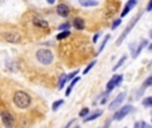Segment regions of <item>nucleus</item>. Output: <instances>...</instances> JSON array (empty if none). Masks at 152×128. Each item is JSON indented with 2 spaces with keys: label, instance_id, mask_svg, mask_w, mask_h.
<instances>
[{
  "label": "nucleus",
  "instance_id": "2f4dec72",
  "mask_svg": "<svg viewBox=\"0 0 152 128\" xmlns=\"http://www.w3.org/2000/svg\"><path fill=\"white\" fill-rule=\"evenodd\" d=\"M99 36H100V32H99V33H96V35H95V36H93V43H96V41H97Z\"/></svg>",
  "mask_w": 152,
  "mask_h": 128
},
{
  "label": "nucleus",
  "instance_id": "f8f14e48",
  "mask_svg": "<svg viewBox=\"0 0 152 128\" xmlns=\"http://www.w3.org/2000/svg\"><path fill=\"white\" fill-rule=\"evenodd\" d=\"M101 115H103V111H100V109H99V111H95V112H93V113H91V115H87V116H85L84 119H83V121H84V123L92 121V120L97 119V117H99V116H101Z\"/></svg>",
  "mask_w": 152,
  "mask_h": 128
},
{
  "label": "nucleus",
  "instance_id": "4468645a",
  "mask_svg": "<svg viewBox=\"0 0 152 128\" xmlns=\"http://www.w3.org/2000/svg\"><path fill=\"white\" fill-rule=\"evenodd\" d=\"M79 3L83 7H96V5H99L97 0H79Z\"/></svg>",
  "mask_w": 152,
  "mask_h": 128
},
{
  "label": "nucleus",
  "instance_id": "c9c22d12",
  "mask_svg": "<svg viewBox=\"0 0 152 128\" xmlns=\"http://www.w3.org/2000/svg\"><path fill=\"white\" fill-rule=\"evenodd\" d=\"M124 128H127V127H124Z\"/></svg>",
  "mask_w": 152,
  "mask_h": 128
},
{
  "label": "nucleus",
  "instance_id": "f257e3e1",
  "mask_svg": "<svg viewBox=\"0 0 152 128\" xmlns=\"http://www.w3.org/2000/svg\"><path fill=\"white\" fill-rule=\"evenodd\" d=\"M13 103L17 108L20 109H25L31 105V96L24 91H16L13 93Z\"/></svg>",
  "mask_w": 152,
  "mask_h": 128
},
{
  "label": "nucleus",
  "instance_id": "393cba45",
  "mask_svg": "<svg viewBox=\"0 0 152 128\" xmlns=\"http://www.w3.org/2000/svg\"><path fill=\"white\" fill-rule=\"evenodd\" d=\"M125 59H127V57H125V56H123V57L120 59L119 61H117V64H115V65H113V71H115V69H117V68H119L120 65H121L123 63H124V61H125Z\"/></svg>",
  "mask_w": 152,
  "mask_h": 128
},
{
  "label": "nucleus",
  "instance_id": "c85d7f7f",
  "mask_svg": "<svg viewBox=\"0 0 152 128\" xmlns=\"http://www.w3.org/2000/svg\"><path fill=\"white\" fill-rule=\"evenodd\" d=\"M139 128H151V125L147 124L145 121H140L139 123Z\"/></svg>",
  "mask_w": 152,
  "mask_h": 128
},
{
  "label": "nucleus",
  "instance_id": "72a5a7b5",
  "mask_svg": "<svg viewBox=\"0 0 152 128\" xmlns=\"http://www.w3.org/2000/svg\"><path fill=\"white\" fill-rule=\"evenodd\" d=\"M48 1V4H53V3H55V0H47Z\"/></svg>",
  "mask_w": 152,
  "mask_h": 128
},
{
  "label": "nucleus",
  "instance_id": "a878e982",
  "mask_svg": "<svg viewBox=\"0 0 152 128\" xmlns=\"http://www.w3.org/2000/svg\"><path fill=\"white\" fill-rule=\"evenodd\" d=\"M69 27H71L69 23H64V24H61V25H59V29H60V31H67V29H69Z\"/></svg>",
  "mask_w": 152,
  "mask_h": 128
},
{
  "label": "nucleus",
  "instance_id": "6ab92c4d",
  "mask_svg": "<svg viewBox=\"0 0 152 128\" xmlns=\"http://www.w3.org/2000/svg\"><path fill=\"white\" fill-rule=\"evenodd\" d=\"M68 36H69V31L67 29V31H61L60 33L56 36V39H57V40H63V39H65V37H68Z\"/></svg>",
  "mask_w": 152,
  "mask_h": 128
},
{
  "label": "nucleus",
  "instance_id": "39448f33",
  "mask_svg": "<svg viewBox=\"0 0 152 128\" xmlns=\"http://www.w3.org/2000/svg\"><path fill=\"white\" fill-rule=\"evenodd\" d=\"M140 16H141V15H137V16H136L135 19H133L132 21H131L129 24H128V25H127V28H125L124 31H123L121 36H120L119 39H117V41H116V45H120V44H121V43H123V40H124L125 37H127V35L129 33V32L132 31V28H133V27L136 25V23H137V20H139V19H140Z\"/></svg>",
  "mask_w": 152,
  "mask_h": 128
},
{
  "label": "nucleus",
  "instance_id": "bb28decb",
  "mask_svg": "<svg viewBox=\"0 0 152 128\" xmlns=\"http://www.w3.org/2000/svg\"><path fill=\"white\" fill-rule=\"evenodd\" d=\"M120 23H121V19H116V20L112 23V29H115V28H117V27L120 25Z\"/></svg>",
  "mask_w": 152,
  "mask_h": 128
},
{
  "label": "nucleus",
  "instance_id": "2eb2a0df",
  "mask_svg": "<svg viewBox=\"0 0 152 128\" xmlns=\"http://www.w3.org/2000/svg\"><path fill=\"white\" fill-rule=\"evenodd\" d=\"M147 44H148V40H143V41H141V43H140V44H139V47H137V48H136V49H135V52H133L132 57H133V59H135V57H137V56H139V55H140L141 49H143V48H144V47H145V45H147Z\"/></svg>",
  "mask_w": 152,
  "mask_h": 128
},
{
  "label": "nucleus",
  "instance_id": "f3484780",
  "mask_svg": "<svg viewBox=\"0 0 152 128\" xmlns=\"http://www.w3.org/2000/svg\"><path fill=\"white\" fill-rule=\"evenodd\" d=\"M111 39V36L109 35H105L104 36V39H103V41H101V44H100V47H99V51H97V53H101V51L104 49V47H105V44L108 43V40Z\"/></svg>",
  "mask_w": 152,
  "mask_h": 128
},
{
  "label": "nucleus",
  "instance_id": "423d86ee",
  "mask_svg": "<svg viewBox=\"0 0 152 128\" xmlns=\"http://www.w3.org/2000/svg\"><path fill=\"white\" fill-rule=\"evenodd\" d=\"M121 81H123V75H113V76L111 77V80L108 81V84H107V93L111 92L115 87L120 85Z\"/></svg>",
  "mask_w": 152,
  "mask_h": 128
},
{
  "label": "nucleus",
  "instance_id": "a211bd4d",
  "mask_svg": "<svg viewBox=\"0 0 152 128\" xmlns=\"http://www.w3.org/2000/svg\"><path fill=\"white\" fill-rule=\"evenodd\" d=\"M67 83V75L63 73L60 76V79H59V84H57V89H61V88L64 87V84Z\"/></svg>",
  "mask_w": 152,
  "mask_h": 128
},
{
  "label": "nucleus",
  "instance_id": "20e7f679",
  "mask_svg": "<svg viewBox=\"0 0 152 128\" xmlns=\"http://www.w3.org/2000/svg\"><path fill=\"white\" fill-rule=\"evenodd\" d=\"M4 40L8 43H12V44H17L21 41V35L17 31H8L4 33Z\"/></svg>",
  "mask_w": 152,
  "mask_h": 128
},
{
  "label": "nucleus",
  "instance_id": "4be33fe9",
  "mask_svg": "<svg viewBox=\"0 0 152 128\" xmlns=\"http://www.w3.org/2000/svg\"><path fill=\"white\" fill-rule=\"evenodd\" d=\"M63 103H64L63 100H56L55 103L52 104V111H56V109H57L60 105H63Z\"/></svg>",
  "mask_w": 152,
  "mask_h": 128
},
{
  "label": "nucleus",
  "instance_id": "7c9ffc66",
  "mask_svg": "<svg viewBox=\"0 0 152 128\" xmlns=\"http://www.w3.org/2000/svg\"><path fill=\"white\" fill-rule=\"evenodd\" d=\"M72 124H73V120H71V121H68V123H67V124L65 125H64V127L63 128H69V127H71V125Z\"/></svg>",
  "mask_w": 152,
  "mask_h": 128
},
{
  "label": "nucleus",
  "instance_id": "9d476101",
  "mask_svg": "<svg viewBox=\"0 0 152 128\" xmlns=\"http://www.w3.org/2000/svg\"><path fill=\"white\" fill-rule=\"evenodd\" d=\"M32 23H33L35 25L40 27V28H45V29H48V23H47V21H45L43 17H40V16H35L33 20H32Z\"/></svg>",
  "mask_w": 152,
  "mask_h": 128
},
{
  "label": "nucleus",
  "instance_id": "f03ea898",
  "mask_svg": "<svg viewBox=\"0 0 152 128\" xmlns=\"http://www.w3.org/2000/svg\"><path fill=\"white\" fill-rule=\"evenodd\" d=\"M36 59L40 64L48 65V64H51L53 61V53L47 48H40L36 52Z\"/></svg>",
  "mask_w": 152,
  "mask_h": 128
},
{
  "label": "nucleus",
  "instance_id": "aec40b11",
  "mask_svg": "<svg viewBox=\"0 0 152 128\" xmlns=\"http://www.w3.org/2000/svg\"><path fill=\"white\" fill-rule=\"evenodd\" d=\"M143 105L147 107V108L152 107V96H148V97L144 99V100H143Z\"/></svg>",
  "mask_w": 152,
  "mask_h": 128
},
{
  "label": "nucleus",
  "instance_id": "7ed1b4c3",
  "mask_svg": "<svg viewBox=\"0 0 152 128\" xmlns=\"http://www.w3.org/2000/svg\"><path fill=\"white\" fill-rule=\"evenodd\" d=\"M131 111H132V105H131V104L119 107V108H117V111L115 112V115H113V120H121V119H124V117L127 116V115Z\"/></svg>",
  "mask_w": 152,
  "mask_h": 128
},
{
  "label": "nucleus",
  "instance_id": "c756f323",
  "mask_svg": "<svg viewBox=\"0 0 152 128\" xmlns=\"http://www.w3.org/2000/svg\"><path fill=\"white\" fill-rule=\"evenodd\" d=\"M151 9H152V0H149V1H148V5H147V12H149Z\"/></svg>",
  "mask_w": 152,
  "mask_h": 128
},
{
  "label": "nucleus",
  "instance_id": "473e14b6",
  "mask_svg": "<svg viewBox=\"0 0 152 128\" xmlns=\"http://www.w3.org/2000/svg\"><path fill=\"white\" fill-rule=\"evenodd\" d=\"M109 125H111V121H107V123H105V125H104V127H103V128H108V127H109Z\"/></svg>",
  "mask_w": 152,
  "mask_h": 128
},
{
  "label": "nucleus",
  "instance_id": "9b49d317",
  "mask_svg": "<svg viewBox=\"0 0 152 128\" xmlns=\"http://www.w3.org/2000/svg\"><path fill=\"white\" fill-rule=\"evenodd\" d=\"M137 4V0H129V1L127 3V4H125V7H124V9H123V12H121V17H124L125 15H128V12H129L131 9H132L133 7H135V5Z\"/></svg>",
  "mask_w": 152,
  "mask_h": 128
},
{
  "label": "nucleus",
  "instance_id": "b1692460",
  "mask_svg": "<svg viewBox=\"0 0 152 128\" xmlns=\"http://www.w3.org/2000/svg\"><path fill=\"white\" fill-rule=\"evenodd\" d=\"M88 113H89V108H88V107H85V108H83L81 111H80L79 116H80V117H85Z\"/></svg>",
  "mask_w": 152,
  "mask_h": 128
},
{
  "label": "nucleus",
  "instance_id": "0eeeda50",
  "mask_svg": "<svg viewBox=\"0 0 152 128\" xmlns=\"http://www.w3.org/2000/svg\"><path fill=\"white\" fill-rule=\"evenodd\" d=\"M0 116H1L3 124H4L5 127H7V128H13V124H15V119H13V116L9 113V112L4 109V111L0 113Z\"/></svg>",
  "mask_w": 152,
  "mask_h": 128
},
{
  "label": "nucleus",
  "instance_id": "f704fd0d",
  "mask_svg": "<svg viewBox=\"0 0 152 128\" xmlns=\"http://www.w3.org/2000/svg\"><path fill=\"white\" fill-rule=\"evenodd\" d=\"M73 128H80V127H79V125H76V127H73Z\"/></svg>",
  "mask_w": 152,
  "mask_h": 128
},
{
  "label": "nucleus",
  "instance_id": "1a4fd4ad",
  "mask_svg": "<svg viewBox=\"0 0 152 128\" xmlns=\"http://www.w3.org/2000/svg\"><path fill=\"white\" fill-rule=\"evenodd\" d=\"M56 12H57V15L61 16V17H67V16L69 15V7L67 4H59L57 7H56Z\"/></svg>",
  "mask_w": 152,
  "mask_h": 128
},
{
  "label": "nucleus",
  "instance_id": "cd10ccee",
  "mask_svg": "<svg viewBox=\"0 0 152 128\" xmlns=\"http://www.w3.org/2000/svg\"><path fill=\"white\" fill-rule=\"evenodd\" d=\"M76 75H79V71H73L72 73H69V75H67V80H72Z\"/></svg>",
  "mask_w": 152,
  "mask_h": 128
},
{
  "label": "nucleus",
  "instance_id": "5701e85b",
  "mask_svg": "<svg viewBox=\"0 0 152 128\" xmlns=\"http://www.w3.org/2000/svg\"><path fill=\"white\" fill-rule=\"evenodd\" d=\"M151 84H152V76H148L145 79V81L143 83V87L144 88H148V87H151Z\"/></svg>",
  "mask_w": 152,
  "mask_h": 128
},
{
  "label": "nucleus",
  "instance_id": "dca6fc26",
  "mask_svg": "<svg viewBox=\"0 0 152 128\" xmlns=\"http://www.w3.org/2000/svg\"><path fill=\"white\" fill-rule=\"evenodd\" d=\"M79 80H80V76H75L73 79L71 80V83H69V85H68V89L65 91V96H69V93H71V91H72V88H73V85L76 84Z\"/></svg>",
  "mask_w": 152,
  "mask_h": 128
},
{
  "label": "nucleus",
  "instance_id": "ddd939ff",
  "mask_svg": "<svg viewBox=\"0 0 152 128\" xmlns=\"http://www.w3.org/2000/svg\"><path fill=\"white\" fill-rule=\"evenodd\" d=\"M73 27L76 29H79V31H81V29H84L85 28V23H84V20H83L81 17H76L73 20Z\"/></svg>",
  "mask_w": 152,
  "mask_h": 128
},
{
  "label": "nucleus",
  "instance_id": "6e6552de",
  "mask_svg": "<svg viewBox=\"0 0 152 128\" xmlns=\"http://www.w3.org/2000/svg\"><path fill=\"white\" fill-rule=\"evenodd\" d=\"M124 99H125V93H124V92L119 93V95H117L116 97H115L113 100L111 101V103H109L108 108H109V109H112V111H113V109H117V108L120 107V104L123 103V100H124Z\"/></svg>",
  "mask_w": 152,
  "mask_h": 128
},
{
  "label": "nucleus",
  "instance_id": "412c9836",
  "mask_svg": "<svg viewBox=\"0 0 152 128\" xmlns=\"http://www.w3.org/2000/svg\"><path fill=\"white\" fill-rule=\"evenodd\" d=\"M95 64H96V60L91 61V63H89V64H88V65H87V67H85V69H84V71H83V75H87V73H88V72H89V71H91V69H92V67H93V65H95Z\"/></svg>",
  "mask_w": 152,
  "mask_h": 128
}]
</instances>
